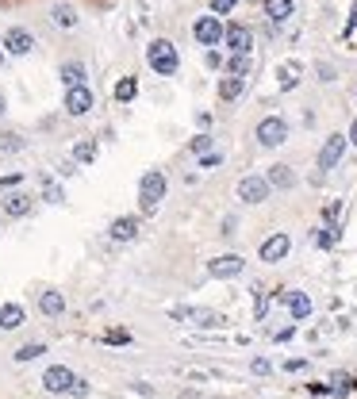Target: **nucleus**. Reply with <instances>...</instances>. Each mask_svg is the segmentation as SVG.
<instances>
[{
    "label": "nucleus",
    "mask_w": 357,
    "mask_h": 399,
    "mask_svg": "<svg viewBox=\"0 0 357 399\" xmlns=\"http://www.w3.org/2000/svg\"><path fill=\"white\" fill-rule=\"evenodd\" d=\"M108 234H112V242H131L134 234H139V215H119V219H112Z\"/></svg>",
    "instance_id": "obj_14"
},
{
    "label": "nucleus",
    "mask_w": 357,
    "mask_h": 399,
    "mask_svg": "<svg viewBox=\"0 0 357 399\" xmlns=\"http://www.w3.org/2000/svg\"><path fill=\"white\" fill-rule=\"evenodd\" d=\"M96 154H100L96 139H81V142L73 146V158L81 161V166H92V161H96Z\"/></svg>",
    "instance_id": "obj_26"
},
{
    "label": "nucleus",
    "mask_w": 357,
    "mask_h": 399,
    "mask_svg": "<svg viewBox=\"0 0 357 399\" xmlns=\"http://www.w3.org/2000/svg\"><path fill=\"white\" fill-rule=\"evenodd\" d=\"M19 181H24V173H8V177H0V188H16Z\"/></svg>",
    "instance_id": "obj_41"
},
{
    "label": "nucleus",
    "mask_w": 357,
    "mask_h": 399,
    "mask_svg": "<svg viewBox=\"0 0 357 399\" xmlns=\"http://www.w3.org/2000/svg\"><path fill=\"white\" fill-rule=\"evenodd\" d=\"M39 311L46 319H62V311H66V296H62V292H42V296H39Z\"/></svg>",
    "instance_id": "obj_17"
},
{
    "label": "nucleus",
    "mask_w": 357,
    "mask_h": 399,
    "mask_svg": "<svg viewBox=\"0 0 357 399\" xmlns=\"http://www.w3.org/2000/svg\"><path fill=\"white\" fill-rule=\"evenodd\" d=\"M169 315H173L177 323H192V326H204V330H208V326H219V323H223V319H219L211 308H173Z\"/></svg>",
    "instance_id": "obj_10"
},
{
    "label": "nucleus",
    "mask_w": 357,
    "mask_h": 399,
    "mask_svg": "<svg viewBox=\"0 0 357 399\" xmlns=\"http://www.w3.org/2000/svg\"><path fill=\"white\" fill-rule=\"evenodd\" d=\"M319 81H334V66H326V62H319Z\"/></svg>",
    "instance_id": "obj_43"
},
{
    "label": "nucleus",
    "mask_w": 357,
    "mask_h": 399,
    "mask_svg": "<svg viewBox=\"0 0 357 399\" xmlns=\"http://www.w3.org/2000/svg\"><path fill=\"white\" fill-rule=\"evenodd\" d=\"M254 139H258V146L273 150V146H281V142H288V123H284L281 116H265L258 123V131H254Z\"/></svg>",
    "instance_id": "obj_5"
},
{
    "label": "nucleus",
    "mask_w": 357,
    "mask_h": 399,
    "mask_svg": "<svg viewBox=\"0 0 357 399\" xmlns=\"http://www.w3.org/2000/svg\"><path fill=\"white\" fill-rule=\"evenodd\" d=\"M223 35H227V27H223V19H219L216 12H211V16H200L196 24H192V39H196L200 46H219Z\"/></svg>",
    "instance_id": "obj_4"
},
{
    "label": "nucleus",
    "mask_w": 357,
    "mask_h": 399,
    "mask_svg": "<svg viewBox=\"0 0 357 399\" xmlns=\"http://www.w3.org/2000/svg\"><path fill=\"white\" fill-rule=\"evenodd\" d=\"M284 299H288V311H292V319H296V323L311 315V299L304 296V292H288Z\"/></svg>",
    "instance_id": "obj_23"
},
{
    "label": "nucleus",
    "mask_w": 357,
    "mask_h": 399,
    "mask_svg": "<svg viewBox=\"0 0 357 399\" xmlns=\"http://www.w3.org/2000/svg\"><path fill=\"white\" fill-rule=\"evenodd\" d=\"M27 211H31V196H27V192H8V196H4V215L19 219V215H27Z\"/></svg>",
    "instance_id": "obj_19"
},
{
    "label": "nucleus",
    "mask_w": 357,
    "mask_h": 399,
    "mask_svg": "<svg viewBox=\"0 0 357 399\" xmlns=\"http://www.w3.org/2000/svg\"><path fill=\"white\" fill-rule=\"evenodd\" d=\"M166 173L162 169H146L139 181V208L146 211V215H154V211L162 208V200H166Z\"/></svg>",
    "instance_id": "obj_1"
},
{
    "label": "nucleus",
    "mask_w": 357,
    "mask_h": 399,
    "mask_svg": "<svg viewBox=\"0 0 357 399\" xmlns=\"http://www.w3.org/2000/svg\"><path fill=\"white\" fill-rule=\"evenodd\" d=\"M292 334H296V326H284V330H277V334H273V338H277V342H288Z\"/></svg>",
    "instance_id": "obj_45"
},
{
    "label": "nucleus",
    "mask_w": 357,
    "mask_h": 399,
    "mask_svg": "<svg viewBox=\"0 0 357 399\" xmlns=\"http://www.w3.org/2000/svg\"><path fill=\"white\" fill-rule=\"evenodd\" d=\"M4 112H8V100H4V92H0V119H4Z\"/></svg>",
    "instance_id": "obj_48"
},
{
    "label": "nucleus",
    "mask_w": 357,
    "mask_h": 399,
    "mask_svg": "<svg viewBox=\"0 0 357 399\" xmlns=\"http://www.w3.org/2000/svg\"><path fill=\"white\" fill-rule=\"evenodd\" d=\"M77 166H81L77 158H66V161L58 166V177H73V173H77Z\"/></svg>",
    "instance_id": "obj_38"
},
{
    "label": "nucleus",
    "mask_w": 357,
    "mask_h": 399,
    "mask_svg": "<svg viewBox=\"0 0 357 399\" xmlns=\"http://www.w3.org/2000/svg\"><path fill=\"white\" fill-rule=\"evenodd\" d=\"M288 249H292V238H288L284 231H277V234H269V238L261 242L258 258L265 261V265H277V261H284V258H288Z\"/></svg>",
    "instance_id": "obj_9"
},
{
    "label": "nucleus",
    "mask_w": 357,
    "mask_h": 399,
    "mask_svg": "<svg viewBox=\"0 0 357 399\" xmlns=\"http://www.w3.org/2000/svg\"><path fill=\"white\" fill-rule=\"evenodd\" d=\"M4 50L8 54H16V58H24V54H31L35 50V35L27 31V27H12V31H4Z\"/></svg>",
    "instance_id": "obj_12"
},
{
    "label": "nucleus",
    "mask_w": 357,
    "mask_h": 399,
    "mask_svg": "<svg viewBox=\"0 0 357 399\" xmlns=\"http://www.w3.org/2000/svg\"><path fill=\"white\" fill-rule=\"evenodd\" d=\"M223 46L231 50V54H250V50H254V31L242 24H231L223 35Z\"/></svg>",
    "instance_id": "obj_13"
},
{
    "label": "nucleus",
    "mask_w": 357,
    "mask_h": 399,
    "mask_svg": "<svg viewBox=\"0 0 357 399\" xmlns=\"http://www.w3.org/2000/svg\"><path fill=\"white\" fill-rule=\"evenodd\" d=\"M242 92H246V77H238V73H227L223 81H219V100H238Z\"/></svg>",
    "instance_id": "obj_21"
},
{
    "label": "nucleus",
    "mask_w": 357,
    "mask_h": 399,
    "mask_svg": "<svg viewBox=\"0 0 357 399\" xmlns=\"http://www.w3.org/2000/svg\"><path fill=\"white\" fill-rule=\"evenodd\" d=\"M238 200L242 204H265L269 200V192H273V184H269V177H258V173H250V177H242L238 181Z\"/></svg>",
    "instance_id": "obj_7"
},
{
    "label": "nucleus",
    "mask_w": 357,
    "mask_h": 399,
    "mask_svg": "<svg viewBox=\"0 0 357 399\" xmlns=\"http://www.w3.org/2000/svg\"><path fill=\"white\" fill-rule=\"evenodd\" d=\"M338 215H342V200H331V204L323 208V219H326L331 227H338Z\"/></svg>",
    "instance_id": "obj_34"
},
{
    "label": "nucleus",
    "mask_w": 357,
    "mask_h": 399,
    "mask_svg": "<svg viewBox=\"0 0 357 399\" xmlns=\"http://www.w3.org/2000/svg\"><path fill=\"white\" fill-rule=\"evenodd\" d=\"M62 108H66L69 119H81L96 108V96H92L89 85H77V89H66V100H62Z\"/></svg>",
    "instance_id": "obj_6"
},
{
    "label": "nucleus",
    "mask_w": 357,
    "mask_h": 399,
    "mask_svg": "<svg viewBox=\"0 0 357 399\" xmlns=\"http://www.w3.org/2000/svg\"><path fill=\"white\" fill-rule=\"evenodd\" d=\"M4 58H8V50H4V42H0V66H4Z\"/></svg>",
    "instance_id": "obj_49"
},
{
    "label": "nucleus",
    "mask_w": 357,
    "mask_h": 399,
    "mask_svg": "<svg viewBox=\"0 0 357 399\" xmlns=\"http://www.w3.org/2000/svg\"><path fill=\"white\" fill-rule=\"evenodd\" d=\"M50 19H54V27H62V31H73L81 16H77L73 4H54V8H50Z\"/></svg>",
    "instance_id": "obj_18"
},
{
    "label": "nucleus",
    "mask_w": 357,
    "mask_h": 399,
    "mask_svg": "<svg viewBox=\"0 0 357 399\" xmlns=\"http://www.w3.org/2000/svg\"><path fill=\"white\" fill-rule=\"evenodd\" d=\"M349 146H357V119H354V127H349Z\"/></svg>",
    "instance_id": "obj_47"
},
{
    "label": "nucleus",
    "mask_w": 357,
    "mask_h": 399,
    "mask_svg": "<svg viewBox=\"0 0 357 399\" xmlns=\"http://www.w3.org/2000/svg\"><path fill=\"white\" fill-rule=\"evenodd\" d=\"M331 384H334V396H346V391H357V380H354V376H349V373H334L331 376Z\"/></svg>",
    "instance_id": "obj_31"
},
{
    "label": "nucleus",
    "mask_w": 357,
    "mask_h": 399,
    "mask_svg": "<svg viewBox=\"0 0 357 399\" xmlns=\"http://www.w3.org/2000/svg\"><path fill=\"white\" fill-rule=\"evenodd\" d=\"M265 177H269V184H273V188H292V184H296V173H292V166H273Z\"/></svg>",
    "instance_id": "obj_25"
},
{
    "label": "nucleus",
    "mask_w": 357,
    "mask_h": 399,
    "mask_svg": "<svg viewBox=\"0 0 357 399\" xmlns=\"http://www.w3.org/2000/svg\"><path fill=\"white\" fill-rule=\"evenodd\" d=\"M42 353H46V346H42V342H24V346L16 349V361H19V365H27V361L42 357Z\"/></svg>",
    "instance_id": "obj_29"
},
{
    "label": "nucleus",
    "mask_w": 357,
    "mask_h": 399,
    "mask_svg": "<svg viewBox=\"0 0 357 399\" xmlns=\"http://www.w3.org/2000/svg\"><path fill=\"white\" fill-rule=\"evenodd\" d=\"M269 369H273V365H269V361H261V357H258V361H254V373H258V376H265V373H269Z\"/></svg>",
    "instance_id": "obj_46"
},
{
    "label": "nucleus",
    "mask_w": 357,
    "mask_h": 399,
    "mask_svg": "<svg viewBox=\"0 0 357 399\" xmlns=\"http://www.w3.org/2000/svg\"><path fill=\"white\" fill-rule=\"evenodd\" d=\"M234 4H238V0H211V12H216V16H231Z\"/></svg>",
    "instance_id": "obj_37"
},
{
    "label": "nucleus",
    "mask_w": 357,
    "mask_h": 399,
    "mask_svg": "<svg viewBox=\"0 0 357 399\" xmlns=\"http://www.w3.org/2000/svg\"><path fill=\"white\" fill-rule=\"evenodd\" d=\"M146 66L158 77H173L177 66H181V54H177V46L169 39H154L146 46Z\"/></svg>",
    "instance_id": "obj_2"
},
{
    "label": "nucleus",
    "mask_w": 357,
    "mask_h": 399,
    "mask_svg": "<svg viewBox=\"0 0 357 399\" xmlns=\"http://www.w3.org/2000/svg\"><path fill=\"white\" fill-rule=\"evenodd\" d=\"M250 54H231V62H227V73H238V77H246L250 73Z\"/></svg>",
    "instance_id": "obj_32"
},
{
    "label": "nucleus",
    "mask_w": 357,
    "mask_h": 399,
    "mask_svg": "<svg viewBox=\"0 0 357 399\" xmlns=\"http://www.w3.org/2000/svg\"><path fill=\"white\" fill-rule=\"evenodd\" d=\"M208 273L216 276V281H234V276L246 273V258H238V254H219V258L208 261Z\"/></svg>",
    "instance_id": "obj_8"
},
{
    "label": "nucleus",
    "mask_w": 357,
    "mask_h": 399,
    "mask_svg": "<svg viewBox=\"0 0 357 399\" xmlns=\"http://www.w3.org/2000/svg\"><path fill=\"white\" fill-rule=\"evenodd\" d=\"M24 326V308L19 303H0V330H19Z\"/></svg>",
    "instance_id": "obj_20"
},
{
    "label": "nucleus",
    "mask_w": 357,
    "mask_h": 399,
    "mask_svg": "<svg viewBox=\"0 0 357 399\" xmlns=\"http://www.w3.org/2000/svg\"><path fill=\"white\" fill-rule=\"evenodd\" d=\"M277 77H281V89L292 92L299 85V62H284V66L277 69Z\"/></svg>",
    "instance_id": "obj_27"
},
{
    "label": "nucleus",
    "mask_w": 357,
    "mask_h": 399,
    "mask_svg": "<svg viewBox=\"0 0 357 399\" xmlns=\"http://www.w3.org/2000/svg\"><path fill=\"white\" fill-rule=\"evenodd\" d=\"M292 12H296V4H292V0H265V16H269V24H273V27L288 24Z\"/></svg>",
    "instance_id": "obj_15"
},
{
    "label": "nucleus",
    "mask_w": 357,
    "mask_h": 399,
    "mask_svg": "<svg viewBox=\"0 0 357 399\" xmlns=\"http://www.w3.org/2000/svg\"><path fill=\"white\" fill-rule=\"evenodd\" d=\"M0 150H4V154H24L27 142H24V134H19V131H4V134H0Z\"/></svg>",
    "instance_id": "obj_28"
},
{
    "label": "nucleus",
    "mask_w": 357,
    "mask_h": 399,
    "mask_svg": "<svg viewBox=\"0 0 357 399\" xmlns=\"http://www.w3.org/2000/svg\"><path fill=\"white\" fill-rule=\"evenodd\" d=\"M112 96H116L119 104H131V100L139 96V81H134V77H119L116 89H112Z\"/></svg>",
    "instance_id": "obj_24"
},
{
    "label": "nucleus",
    "mask_w": 357,
    "mask_h": 399,
    "mask_svg": "<svg viewBox=\"0 0 357 399\" xmlns=\"http://www.w3.org/2000/svg\"><path fill=\"white\" fill-rule=\"evenodd\" d=\"M39 192H42V200H46V204H62V200H66V192H62V184L54 181V177H50V173H42V177H39Z\"/></svg>",
    "instance_id": "obj_22"
},
{
    "label": "nucleus",
    "mask_w": 357,
    "mask_h": 399,
    "mask_svg": "<svg viewBox=\"0 0 357 399\" xmlns=\"http://www.w3.org/2000/svg\"><path fill=\"white\" fill-rule=\"evenodd\" d=\"M304 369H308V361H284V373H304Z\"/></svg>",
    "instance_id": "obj_42"
},
{
    "label": "nucleus",
    "mask_w": 357,
    "mask_h": 399,
    "mask_svg": "<svg viewBox=\"0 0 357 399\" xmlns=\"http://www.w3.org/2000/svg\"><path fill=\"white\" fill-rule=\"evenodd\" d=\"M354 27H357V4L349 8V19H346V31H342V35H354Z\"/></svg>",
    "instance_id": "obj_44"
},
{
    "label": "nucleus",
    "mask_w": 357,
    "mask_h": 399,
    "mask_svg": "<svg viewBox=\"0 0 357 399\" xmlns=\"http://www.w3.org/2000/svg\"><path fill=\"white\" fill-rule=\"evenodd\" d=\"M73 380H77V376L69 373L66 365H50L46 373H42V388H46V391H54V396H69Z\"/></svg>",
    "instance_id": "obj_11"
},
{
    "label": "nucleus",
    "mask_w": 357,
    "mask_h": 399,
    "mask_svg": "<svg viewBox=\"0 0 357 399\" xmlns=\"http://www.w3.org/2000/svg\"><path fill=\"white\" fill-rule=\"evenodd\" d=\"M216 166H223V154H219V150H208V154H200V169H216Z\"/></svg>",
    "instance_id": "obj_35"
},
{
    "label": "nucleus",
    "mask_w": 357,
    "mask_h": 399,
    "mask_svg": "<svg viewBox=\"0 0 357 399\" xmlns=\"http://www.w3.org/2000/svg\"><path fill=\"white\" fill-rule=\"evenodd\" d=\"M346 146H349V134H331V139L323 142V150H319V158H315L319 177H323V173H331V169L338 166L342 158H346Z\"/></svg>",
    "instance_id": "obj_3"
},
{
    "label": "nucleus",
    "mask_w": 357,
    "mask_h": 399,
    "mask_svg": "<svg viewBox=\"0 0 357 399\" xmlns=\"http://www.w3.org/2000/svg\"><path fill=\"white\" fill-rule=\"evenodd\" d=\"M311 242H315L319 249H331L334 242H338V227H331V223L319 227V234H311Z\"/></svg>",
    "instance_id": "obj_30"
},
{
    "label": "nucleus",
    "mask_w": 357,
    "mask_h": 399,
    "mask_svg": "<svg viewBox=\"0 0 357 399\" xmlns=\"http://www.w3.org/2000/svg\"><path fill=\"white\" fill-rule=\"evenodd\" d=\"M69 396L85 399V396H89V380H81V376H77V380H73V388H69Z\"/></svg>",
    "instance_id": "obj_40"
},
{
    "label": "nucleus",
    "mask_w": 357,
    "mask_h": 399,
    "mask_svg": "<svg viewBox=\"0 0 357 399\" xmlns=\"http://www.w3.org/2000/svg\"><path fill=\"white\" fill-rule=\"evenodd\" d=\"M104 342H108V346H131V334H127V330H108V334H104Z\"/></svg>",
    "instance_id": "obj_36"
},
{
    "label": "nucleus",
    "mask_w": 357,
    "mask_h": 399,
    "mask_svg": "<svg viewBox=\"0 0 357 399\" xmlns=\"http://www.w3.org/2000/svg\"><path fill=\"white\" fill-rule=\"evenodd\" d=\"M189 150L196 154V158H200V154H208V150H211V134H208V131L192 134V139H189Z\"/></svg>",
    "instance_id": "obj_33"
},
{
    "label": "nucleus",
    "mask_w": 357,
    "mask_h": 399,
    "mask_svg": "<svg viewBox=\"0 0 357 399\" xmlns=\"http://www.w3.org/2000/svg\"><path fill=\"white\" fill-rule=\"evenodd\" d=\"M204 66H208V69H219V66H223V54H219V50H208V54H204Z\"/></svg>",
    "instance_id": "obj_39"
},
{
    "label": "nucleus",
    "mask_w": 357,
    "mask_h": 399,
    "mask_svg": "<svg viewBox=\"0 0 357 399\" xmlns=\"http://www.w3.org/2000/svg\"><path fill=\"white\" fill-rule=\"evenodd\" d=\"M58 77H62V85H66V89H77V85H85L89 69H85V62H62Z\"/></svg>",
    "instance_id": "obj_16"
}]
</instances>
